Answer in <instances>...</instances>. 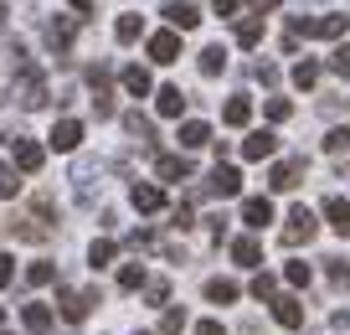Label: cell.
<instances>
[{"mask_svg":"<svg viewBox=\"0 0 350 335\" xmlns=\"http://www.w3.org/2000/svg\"><path fill=\"white\" fill-rule=\"evenodd\" d=\"M93 304H98V289H57V310L72 325H83L88 314H93Z\"/></svg>","mask_w":350,"mask_h":335,"instance_id":"cell-1","label":"cell"},{"mask_svg":"<svg viewBox=\"0 0 350 335\" xmlns=\"http://www.w3.org/2000/svg\"><path fill=\"white\" fill-rule=\"evenodd\" d=\"M11 160H16V171L36 175V171H42V160H46V150L36 140H26V134H16V140H11Z\"/></svg>","mask_w":350,"mask_h":335,"instance_id":"cell-2","label":"cell"},{"mask_svg":"<svg viewBox=\"0 0 350 335\" xmlns=\"http://www.w3.org/2000/svg\"><path fill=\"white\" fill-rule=\"evenodd\" d=\"M309 238H314V212H309V206H294V212H288V227H284V243L299 248V243H309Z\"/></svg>","mask_w":350,"mask_h":335,"instance_id":"cell-3","label":"cell"},{"mask_svg":"<svg viewBox=\"0 0 350 335\" xmlns=\"http://www.w3.org/2000/svg\"><path fill=\"white\" fill-rule=\"evenodd\" d=\"M46 145H52V150H62V155H72L77 145H83V124H77V119H57L52 134H46Z\"/></svg>","mask_w":350,"mask_h":335,"instance_id":"cell-4","label":"cell"},{"mask_svg":"<svg viewBox=\"0 0 350 335\" xmlns=\"http://www.w3.org/2000/svg\"><path fill=\"white\" fill-rule=\"evenodd\" d=\"M273 150H278V134L273 129H252L247 140H242V160H268Z\"/></svg>","mask_w":350,"mask_h":335,"instance_id":"cell-5","label":"cell"},{"mask_svg":"<svg viewBox=\"0 0 350 335\" xmlns=\"http://www.w3.org/2000/svg\"><path fill=\"white\" fill-rule=\"evenodd\" d=\"M206 191L211 196H237L242 191V171H237V165H217L211 181H206Z\"/></svg>","mask_w":350,"mask_h":335,"instance_id":"cell-6","label":"cell"},{"mask_svg":"<svg viewBox=\"0 0 350 335\" xmlns=\"http://www.w3.org/2000/svg\"><path fill=\"white\" fill-rule=\"evenodd\" d=\"M165 21H170V32H191V26H201V11L191 0H170V5H165Z\"/></svg>","mask_w":350,"mask_h":335,"instance_id":"cell-7","label":"cell"},{"mask_svg":"<svg viewBox=\"0 0 350 335\" xmlns=\"http://www.w3.org/2000/svg\"><path fill=\"white\" fill-rule=\"evenodd\" d=\"M72 32H77V21H72V16L52 21V26H46V47H52L57 57H67V52H72Z\"/></svg>","mask_w":350,"mask_h":335,"instance_id":"cell-8","label":"cell"},{"mask_svg":"<svg viewBox=\"0 0 350 335\" xmlns=\"http://www.w3.org/2000/svg\"><path fill=\"white\" fill-rule=\"evenodd\" d=\"M129 201H134V212H160L165 191H160V186H150V181H134L129 186Z\"/></svg>","mask_w":350,"mask_h":335,"instance_id":"cell-9","label":"cell"},{"mask_svg":"<svg viewBox=\"0 0 350 335\" xmlns=\"http://www.w3.org/2000/svg\"><path fill=\"white\" fill-rule=\"evenodd\" d=\"M299 175H304V160H278L273 171H268V186H273V191H294Z\"/></svg>","mask_w":350,"mask_h":335,"instance_id":"cell-10","label":"cell"},{"mask_svg":"<svg viewBox=\"0 0 350 335\" xmlns=\"http://www.w3.org/2000/svg\"><path fill=\"white\" fill-rule=\"evenodd\" d=\"M175 57H180V36H175V32H154L150 36V62H175Z\"/></svg>","mask_w":350,"mask_h":335,"instance_id":"cell-11","label":"cell"},{"mask_svg":"<svg viewBox=\"0 0 350 335\" xmlns=\"http://www.w3.org/2000/svg\"><path fill=\"white\" fill-rule=\"evenodd\" d=\"M242 222H247V227H268V222H273V201H268V196H247V201H242Z\"/></svg>","mask_w":350,"mask_h":335,"instance_id":"cell-12","label":"cell"},{"mask_svg":"<svg viewBox=\"0 0 350 335\" xmlns=\"http://www.w3.org/2000/svg\"><path fill=\"white\" fill-rule=\"evenodd\" d=\"M273 320L284 325V330H299V325H304V304H299L294 294H284V299H273Z\"/></svg>","mask_w":350,"mask_h":335,"instance_id":"cell-13","label":"cell"},{"mask_svg":"<svg viewBox=\"0 0 350 335\" xmlns=\"http://www.w3.org/2000/svg\"><path fill=\"white\" fill-rule=\"evenodd\" d=\"M154 171H160V181H191V171H196V165H191L186 155H160V160H154Z\"/></svg>","mask_w":350,"mask_h":335,"instance_id":"cell-14","label":"cell"},{"mask_svg":"<svg viewBox=\"0 0 350 335\" xmlns=\"http://www.w3.org/2000/svg\"><path fill=\"white\" fill-rule=\"evenodd\" d=\"M175 140H180V150H201V145H211V124H201V119H186Z\"/></svg>","mask_w":350,"mask_h":335,"instance_id":"cell-15","label":"cell"},{"mask_svg":"<svg viewBox=\"0 0 350 335\" xmlns=\"http://www.w3.org/2000/svg\"><path fill=\"white\" fill-rule=\"evenodd\" d=\"M221 119L232 124V129H242V124L252 119V98L247 93H237V98H227V108H221Z\"/></svg>","mask_w":350,"mask_h":335,"instance_id":"cell-16","label":"cell"},{"mask_svg":"<svg viewBox=\"0 0 350 335\" xmlns=\"http://www.w3.org/2000/svg\"><path fill=\"white\" fill-rule=\"evenodd\" d=\"M21 325H26L31 335H46V330H52V310H46V304H26V310H21Z\"/></svg>","mask_w":350,"mask_h":335,"instance_id":"cell-17","label":"cell"},{"mask_svg":"<svg viewBox=\"0 0 350 335\" xmlns=\"http://www.w3.org/2000/svg\"><path fill=\"white\" fill-rule=\"evenodd\" d=\"M325 216H329V227H335L340 238H350V201H340V196H329V201H325Z\"/></svg>","mask_w":350,"mask_h":335,"instance_id":"cell-18","label":"cell"},{"mask_svg":"<svg viewBox=\"0 0 350 335\" xmlns=\"http://www.w3.org/2000/svg\"><path fill=\"white\" fill-rule=\"evenodd\" d=\"M154 108H160L165 119H180V108H186V93H180V88H160V93H154Z\"/></svg>","mask_w":350,"mask_h":335,"instance_id":"cell-19","label":"cell"},{"mask_svg":"<svg viewBox=\"0 0 350 335\" xmlns=\"http://www.w3.org/2000/svg\"><path fill=\"white\" fill-rule=\"evenodd\" d=\"M232 258H237L242 269H258V263H262V248H258V238H237V243H232Z\"/></svg>","mask_w":350,"mask_h":335,"instance_id":"cell-20","label":"cell"},{"mask_svg":"<svg viewBox=\"0 0 350 335\" xmlns=\"http://www.w3.org/2000/svg\"><path fill=\"white\" fill-rule=\"evenodd\" d=\"M345 32H350V16H319L314 21V36H325V42H340Z\"/></svg>","mask_w":350,"mask_h":335,"instance_id":"cell-21","label":"cell"},{"mask_svg":"<svg viewBox=\"0 0 350 335\" xmlns=\"http://www.w3.org/2000/svg\"><path fill=\"white\" fill-rule=\"evenodd\" d=\"M113 36H119L124 47H129V42H139V36H144V16H119V26H113Z\"/></svg>","mask_w":350,"mask_h":335,"instance_id":"cell-22","label":"cell"},{"mask_svg":"<svg viewBox=\"0 0 350 335\" xmlns=\"http://www.w3.org/2000/svg\"><path fill=\"white\" fill-rule=\"evenodd\" d=\"M206 299L211 304H232V299H237V284H232V279H206Z\"/></svg>","mask_w":350,"mask_h":335,"instance_id":"cell-23","label":"cell"},{"mask_svg":"<svg viewBox=\"0 0 350 335\" xmlns=\"http://www.w3.org/2000/svg\"><path fill=\"white\" fill-rule=\"evenodd\" d=\"M124 88H129L134 98H144V93H150V73H144L139 62H134V67H124Z\"/></svg>","mask_w":350,"mask_h":335,"instance_id":"cell-24","label":"cell"},{"mask_svg":"<svg viewBox=\"0 0 350 335\" xmlns=\"http://www.w3.org/2000/svg\"><path fill=\"white\" fill-rule=\"evenodd\" d=\"M258 42H262V21H258V16L237 21V47H258Z\"/></svg>","mask_w":350,"mask_h":335,"instance_id":"cell-25","label":"cell"},{"mask_svg":"<svg viewBox=\"0 0 350 335\" xmlns=\"http://www.w3.org/2000/svg\"><path fill=\"white\" fill-rule=\"evenodd\" d=\"M11 232H16V238H26V243H42V238H46V227L36 222V216H21V222H11Z\"/></svg>","mask_w":350,"mask_h":335,"instance_id":"cell-26","label":"cell"},{"mask_svg":"<svg viewBox=\"0 0 350 335\" xmlns=\"http://www.w3.org/2000/svg\"><path fill=\"white\" fill-rule=\"evenodd\" d=\"M88 263H93V269H109V263H113V243H109V238H98L93 248H88Z\"/></svg>","mask_w":350,"mask_h":335,"instance_id":"cell-27","label":"cell"},{"mask_svg":"<svg viewBox=\"0 0 350 335\" xmlns=\"http://www.w3.org/2000/svg\"><path fill=\"white\" fill-rule=\"evenodd\" d=\"M221 67H227V52H221V47H206V52H201V73H206V77H217Z\"/></svg>","mask_w":350,"mask_h":335,"instance_id":"cell-28","label":"cell"},{"mask_svg":"<svg viewBox=\"0 0 350 335\" xmlns=\"http://www.w3.org/2000/svg\"><path fill=\"white\" fill-rule=\"evenodd\" d=\"M57 279V263H31V269H26V284H31V289H42V284H52Z\"/></svg>","mask_w":350,"mask_h":335,"instance_id":"cell-29","label":"cell"},{"mask_svg":"<svg viewBox=\"0 0 350 335\" xmlns=\"http://www.w3.org/2000/svg\"><path fill=\"white\" fill-rule=\"evenodd\" d=\"M325 263H329V269H325L329 284H335V289H350V263L345 258H325Z\"/></svg>","mask_w":350,"mask_h":335,"instance_id":"cell-30","label":"cell"},{"mask_svg":"<svg viewBox=\"0 0 350 335\" xmlns=\"http://www.w3.org/2000/svg\"><path fill=\"white\" fill-rule=\"evenodd\" d=\"M314 83H319V62H309V57H304V62L294 67V88H314Z\"/></svg>","mask_w":350,"mask_h":335,"instance_id":"cell-31","label":"cell"},{"mask_svg":"<svg viewBox=\"0 0 350 335\" xmlns=\"http://www.w3.org/2000/svg\"><path fill=\"white\" fill-rule=\"evenodd\" d=\"M180 330H186V310H175V304H170L165 320H160V335H180Z\"/></svg>","mask_w":350,"mask_h":335,"instance_id":"cell-32","label":"cell"},{"mask_svg":"<svg viewBox=\"0 0 350 335\" xmlns=\"http://www.w3.org/2000/svg\"><path fill=\"white\" fill-rule=\"evenodd\" d=\"M144 284V263H124L119 269V289H139Z\"/></svg>","mask_w":350,"mask_h":335,"instance_id":"cell-33","label":"cell"},{"mask_svg":"<svg viewBox=\"0 0 350 335\" xmlns=\"http://www.w3.org/2000/svg\"><path fill=\"white\" fill-rule=\"evenodd\" d=\"M124 129H129L134 140H150V119H144L139 108H134V114H124Z\"/></svg>","mask_w":350,"mask_h":335,"instance_id":"cell-34","label":"cell"},{"mask_svg":"<svg viewBox=\"0 0 350 335\" xmlns=\"http://www.w3.org/2000/svg\"><path fill=\"white\" fill-rule=\"evenodd\" d=\"M278 294V279L273 273H258V279H252V299H273Z\"/></svg>","mask_w":350,"mask_h":335,"instance_id":"cell-35","label":"cell"},{"mask_svg":"<svg viewBox=\"0 0 350 335\" xmlns=\"http://www.w3.org/2000/svg\"><path fill=\"white\" fill-rule=\"evenodd\" d=\"M329 67H335L340 77H350V42H340L335 52H329Z\"/></svg>","mask_w":350,"mask_h":335,"instance_id":"cell-36","label":"cell"},{"mask_svg":"<svg viewBox=\"0 0 350 335\" xmlns=\"http://www.w3.org/2000/svg\"><path fill=\"white\" fill-rule=\"evenodd\" d=\"M16 191H21V181H16V165H0V196L11 201Z\"/></svg>","mask_w":350,"mask_h":335,"instance_id":"cell-37","label":"cell"},{"mask_svg":"<svg viewBox=\"0 0 350 335\" xmlns=\"http://www.w3.org/2000/svg\"><path fill=\"white\" fill-rule=\"evenodd\" d=\"M284 279L294 284V289H304L309 284V263H284Z\"/></svg>","mask_w":350,"mask_h":335,"instance_id":"cell-38","label":"cell"},{"mask_svg":"<svg viewBox=\"0 0 350 335\" xmlns=\"http://www.w3.org/2000/svg\"><path fill=\"white\" fill-rule=\"evenodd\" d=\"M325 150H329V155L350 150V129H329V134H325Z\"/></svg>","mask_w":350,"mask_h":335,"instance_id":"cell-39","label":"cell"},{"mask_svg":"<svg viewBox=\"0 0 350 335\" xmlns=\"http://www.w3.org/2000/svg\"><path fill=\"white\" fill-rule=\"evenodd\" d=\"M288 114H294V108H288V98H268V119H273V124H284Z\"/></svg>","mask_w":350,"mask_h":335,"instance_id":"cell-40","label":"cell"},{"mask_svg":"<svg viewBox=\"0 0 350 335\" xmlns=\"http://www.w3.org/2000/svg\"><path fill=\"white\" fill-rule=\"evenodd\" d=\"M170 227H180V232L196 227V212H191V206H175V222H170Z\"/></svg>","mask_w":350,"mask_h":335,"instance_id":"cell-41","label":"cell"},{"mask_svg":"<svg viewBox=\"0 0 350 335\" xmlns=\"http://www.w3.org/2000/svg\"><path fill=\"white\" fill-rule=\"evenodd\" d=\"M278 5H284V0H247V11L258 16V21H262V16H268V11H278Z\"/></svg>","mask_w":350,"mask_h":335,"instance_id":"cell-42","label":"cell"},{"mask_svg":"<svg viewBox=\"0 0 350 335\" xmlns=\"http://www.w3.org/2000/svg\"><path fill=\"white\" fill-rule=\"evenodd\" d=\"M165 299H170V284L154 279V284H150V304H165Z\"/></svg>","mask_w":350,"mask_h":335,"instance_id":"cell-43","label":"cell"},{"mask_svg":"<svg viewBox=\"0 0 350 335\" xmlns=\"http://www.w3.org/2000/svg\"><path fill=\"white\" fill-rule=\"evenodd\" d=\"M11 279H16V258H5V253H0V289H5Z\"/></svg>","mask_w":350,"mask_h":335,"instance_id":"cell-44","label":"cell"},{"mask_svg":"<svg viewBox=\"0 0 350 335\" xmlns=\"http://www.w3.org/2000/svg\"><path fill=\"white\" fill-rule=\"evenodd\" d=\"M196 335H227V330H221L217 320H201V325H196Z\"/></svg>","mask_w":350,"mask_h":335,"instance_id":"cell-45","label":"cell"},{"mask_svg":"<svg viewBox=\"0 0 350 335\" xmlns=\"http://www.w3.org/2000/svg\"><path fill=\"white\" fill-rule=\"evenodd\" d=\"M211 5H217V16H232V11L242 5V0H211Z\"/></svg>","mask_w":350,"mask_h":335,"instance_id":"cell-46","label":"cell"},{"mask_svg":"<svg viewBox=\"0 0 350 335\" xmlns=\"http://www.w3.org/2000/svg\"><path fill=\"white\" fill-rule=\"evenodd\" d=\"M67 5H72V11H83V16H88V11H93V5H98V0H67Z\"/></svg>","mask_w":350,"mask_h":335,"instance_id":"cell-47","label":"cell"},{"mask_svg":"<svg viewBox=\"0 0 350 335\" xmlns=\"http://www.w3.org/2000/svg\"><path fill=\"white\" fill-rule=\"evenodd\" d=\"M5 16H11V11H5V5H0V32H5Z\"/></svg>","mask_w":350,"mask_h":335,"instance_id":"cell-48","label":"cell"},{"mask_svg":"<svg viewBox=\"0 0 350 335\" xmlns=\"http://www.w3.org/2000/svg\"><path fill=\"white\" fill-rule=\"evenodd\" d=\"M0 320H5V310H0Z\"/></svg>","mask_w":350,"mask_h":335,"instance_id":"cell-49","label":"cell"},{"mask_svg":"<svg viewBox=\"0 0 350 335\" xmlns=\"http://www.w3.org/2000/svg\"><path fill=\"white\" fill-rule=\"evenodd\" d=\"M139 335H144V330H139Z\"/></svg>","mask_w":350,"mask_h":335,"instance_id":"cell-50","label":"cell"}]
</instances>
